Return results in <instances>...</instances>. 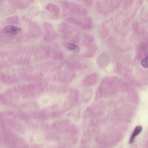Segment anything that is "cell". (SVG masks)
I'll return each mask as SVG.
<instances>
[{
  "instance_id": "obj_4",
  "label": "cell",
  "mask_w": 148,
  "mask_h": 148,
  "mask_svg": "<svg viewBox=\"0 0 148 148\" xmlns=\"http://www.w3.org/2000/svg\"><path fill=\"white\" fill-rule=\"evenodd\" d=\"M21 28L18 26L13 25H9L6 26L3 29L5 33L11 35H16L21 31Z\"/></svg>"
},
{
  "instance_id": "obj_14",
  "label": "cell",
  "mask_w": 148,
  "mask_h": 148,
  "mask_svg": "<svg viewBox=\"0 0 148 148\" xmlns=\"http://www.w3.org/2000/svg\"><path fill=\"white\" fill-rule=\"evenodd\" d=\"M62 4L65 10L68 9L70 6L69 3L66 1H63Z\"/></svg>"
},
{
  "instance_id": "obj_11",
  "label": "cell",
  "mask_w": 148,
  "mask_h": 148,
  "mask_svg": "<svg viewBox=\"0 0 148 148\" xmlns=\"http://www.w3.org/2000/svg\"><path fill=\"white\" fill-rule=\"evenodd\" d=\"M80 38V35L79 33L77 32L71 38L70 41L72 43H77L79 42Z\"/></svg>"
},
{
  "instance_id": "obj_6",
  "label": "cell",
  "mask_w": 148,
  "mask_h": 148,
  "mask_svg": "<svg viewBox=\"0 0 148 148\" xmlns=\"http://www.w3.org/2000/svg\"><path fill=\"white\" fill-rule=\"evenodd\" d=\"M63 45L65 48L69 51L75 53L78 52L79 51V47L75 44L65 42L64 43Z\"/></svg>"
},
{
  "instance_id": "obj_9",
  "label": "cell",
  "mask_w": 148,
  "mask_h": 148,
  "mask_svg": "<svg viewBox=\"0 0 148 148\" xmlns=\"http://www.w3.org/2000/svg\"><path fill=\"white\" fill-rule=\"evenodd\" d=\"M108 23V20L103 22L100 27V34L102 36H106L108 34V30L107 29Z\"/></svg>"
},
{
  "instance_id": "obj_12",
  "label": "cell",
  "mask_w": 148,
  "mask_h": 148,
  "mask_svg": "<svg viewBox=\"0 0 148 148\" xmlns=\"http://www.w3.org/2000/svg\"><path fill=\"white\" fill-rule=\"evenodd\" d=\"M113 38L112 36H110L107 39L106 45L107 47L110 49L111 50L113 47Z\"/></svg>"
},
{
  "instance_id": "obj_2",
  "label": "cell",
  "mask_w": 148,
  "mask_h": 148,
  "mask_svg": "<svg viewBox=\"0 0 148 148\" xmlns=\"http://www.w3.org/2000/svg\"><path fill=\"white\" fill-rule=\"evenodd\" d=\"M58 98L54 95L48 94L40 98L38 103L41 106L45 107L50 106L58 101Z\"/></svg>"
},
{
  "instance_id": "obj_3",
  "label": "cell",
  "mask_w": 148,
  "mask_h": 148,
  "mask_svg": "<svg viewBox=\"0 0 148 148\" xmlns=\"http://www.w3.org/2000/svg\"><path fill=\"white\" fill-rule=\"evenodd\" d=\"M70 10L71 14L74 15L84 16L87 14V10L81 5L78 3H72L70 5Z\"/></svg>"
},
{
  "instance_id": "obj_8",
  "label": "cell",
  "mask_w": 148,
  "mask_h": 148,
  "mask_svg": "<svg viewBox=\"0 0 148 148\" xmlns=\"http://www.w3.org/2000/svg\"><path fill=\"white\" fill-rule=\"evenodd\" d=\"M98 49L97 47L94 45L89 48V50L85 53L83 56L85 57L91 58L94 56L96 53Z\"/></svg>"
},
{
  "instance_id": "obj_15",
  "label": "cell",
  "mask_w": 148,
  "mask_h": 148,
  "mask_svg": "<svg viewBox=\"0 0 148 148\" xmlns=\"http://www.w3.org/2000/svg\"><path fill=\"white\" fill-rule=\"evenodd\" d=\"M82 1L86 4L89 6L92 5L93 2V1L92 0H82Z\"/></svg>"
},
{
  "instance_id": "obj_7",
  "label": "cell",
  "mask_w": 148,
  "mask_h": 148,
  "mask_svg": "<svg viewBox=\"0 0 148 148\" xmlns=\"http://www.w3.org/2000/svg\"><path fill=\"white\" fill-rule=\"evenodd\" d=\"M142 130V127L140 125L138 126L135 128L129 140L130 144H132L134 142L136 136L141 132Z\"/></svg>"
},
{
  "instance_id": "obj_10",
  "label": "cell",
  "mask_w": 148,
  "mask_h": 148,
  "mask_svg": "<svg viewBox=\"0 0 148 148\" xmlns=\"http://www.w3.org/2000/svg\"><path fill=\"white\" fill-rule=\"evenodd\" d=\"M95 9L99 13H101L103 12V3L101 1H97L95 5Z\"/></svg>"
},
{
  "instance_id": "obj_5",
  "label": "cell",
  "mask_w": 148,
  "mask_h": 148,
  "mask_svg": "<svg viewBox=\"0 0 148 148\" xmlns=\"http://www.w3.org/2000/svg\"><path fill=\"white\" fill-rule=\"evenodd\" d=\"M83 39L82 43L85 47L89 48L94 45L93 43L94 38L92 35L89 34H85L83 36Z\"/></svg>"
},
{
  "instance_id": "obj_1",
  "label": "cell",
  "mask_w": 148,
  "mask_h": 148,
  "mask_svg": "<svg viewBox=\"0 0 148 148\" xmlns=\"http://www.w3.org/2000/svg\"><path fill=\"white\" fill-rule=\"evenodd\" d=\"M67 21L84 30H89L92 27V19L89 16H85L82 18L71 16L69 17Z\"/></svg>"
},
{
  "instance_id": "obj_13",
  "label": "cell",
  "mask_w": 148,
  "mask_h": 148,
  "mask_svg": "<svg viewBox=\"0 0 148 148\" xmlns=\"http://www.w3.org/2000/svg\"><path fill=\"white\" fill-rule=\"evenodd\" d=\"M141 64L144 68H148V56L142 60L141 62Z\"/></svg>"
}]
</instances>
